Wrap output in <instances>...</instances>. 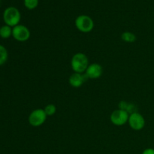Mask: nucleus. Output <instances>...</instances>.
<instances>
[{"mask_svg":"<svg viewBox=\"0 0 154 154\" xmlns=\"http://www.w3.org/2000/svg\"><path fill=\"white\" fill-rule=\"evenodd\" d=\"M89 65L90 64H89L88 57L83 53L75 54L71 60L72 69L75 73H85Z\"/></svg>","mask_w":154,"mask_h":154,"instance_id":"1","label":"nucleus"},{"mask_svg":"<svg viewBox=\"0 0 154 154\" xmlns=\"http://www.w3.org/2000/svg\"><path fill=\"white\" fill-rule=\"evenodd\" d=\"M21 15L17 8L11 6L7 8L3 13V20L6 25L11 27H14L19 24Z\"/></svg>","mask_w":154,"mask_h":154,"instance_id":"2","label":"nucleus"},{"mask_svg":"<svg viewBox=\"0 0 154 154\" xmlns=\"http://www.w3.org/2000/svg\"><path fill=\"white\" fill-rule=\"evenodd\" d=\"M75 24L78 31L84 33H88L94 28V22L88 15H79L75 19Z\"/></svg>","mask_w":154,"mask_h":154,"instance_id":"3","label":"nucleus"},{"mask_svg":"<svg viewBox=\"0 0 154 154\" xmlns=\"http://www.w3.org/2000/svg\"><path fill=\"white\" fill-rule=\"evenodd\" d=\"M47 117L48 116L44 109H35L30 113L29 116V123L33 127H39L45 123Z\"/></svg>","mask_w":154,"mask_h":154,"instance_id":"4","label":"nucleus"},{"mask_svg":"<svg viewBox=\"0 0 154 154\" xmlns=\"http://www.w3.org/2000/svg\"><path fill=\"white\" fill-rule=\"evenodd\" d=\"M129 114L127 111L122 109L116 110L111 113L110 116L111 122L114 125L117 126H121L126 124L129 120Z\"/></svg>","mask_w":154,"mask_h":154,"instance_id":"5","label":"nucleus"},{"mask_svg":"<svg viewBox=\"0 0 154 154\" xmlns=\"http://www.w3.org/2000/svg\"><path fill=\"white\" fill-rule=\"evenodd\" d=\"M12 36L17 42H26L30 38V31L26 26L18 24L12 29Z\"/></svg>","mask_w":154,"mask_h":154,"instance_id":"6","label":"nucleus"},{"mask_svg":"<svg viewBox=\"0 0 154 154\" xmlns=\"http://www.w3.org/2000/svg\"><path fill=\"white\" fill-rule=\"evenodd\" d=\"M129 126L134 130H141L145 126V120L141 114L138 112H134L131 114L128 120Z\"/></svg>","mask_w":154,"mask_h":154,"instance_id":"7","label":"nucleus"},{"mask_svg":"<svg viewBox=\"0 0 154 154\" xmlns=\"http://www.w3.org/2000/svg\"><path fill=\"white\" fill-rule=\"evenodd\" d=\"M103 69L99 63H92L89 65L85 72V75L90 79H98L102 76Z\"/></svg>","mask_w":154,"mask_h":154,"instance_id":"8","label":"nucleus"},{"mask_svg":"<svg viewBox=\"0 0 154 154\" xmlns=\"http://www.w3.org/2000/svg\"><path fill=\"white\" fill-rule=\"evenodd\" d=\"M87 78V76H86L85 75L74 72V73L69 77V84H70L72 87L78 88V87H81V86L83 85V84H84V81H86Z\"/></svg>","mask_w":154,"mask_h":154,"instance_id":"9","label":"nucleus"},{"mask_svg":"<svg viewBox=\"0 0 154 154\" xmlns=\"http://www.w3.org/2000/svg\"><path fill=\"white\" fill-rule=\"evenodd\" d=\"M121 38L125 42L133 43L136 41V35L131 32H125L121 35Z\"/></svg>","mask_w":154,"mask_h":154,"instance_id":"10","label":"nucleus"},{"mask_svg":"<svg viewBox=\"0 0 154 154\" xmlns=\"http://www.w3.org/2000/svg\"><path fill=\"white\" fill-rule=\"evenodd\" d=\"M12 35L11 27L8 25L2 26L0 30V37L2 38H8Z\"/></svg>","mask_w":154,"mask_h":154,"instance_id":"11","label":"nucleus"},{"mask_svg":"<svg viewBox=\"0 0 154 154\" xmlns=\"http://www.w3.org/2000/svg\"><path fill=\"white\" fill-rule=\"evenodd\" d=\"M8 57V53L7 49L3 45H0V66H2L6 63Z\"/></svg>","mask_w":154,"mask_h":154,"instance_id":"12","label":"nucleus"},{"mask_svg":"<svg viewBox=\"0 0 154 154\" xmlns=\"http://www.w3.org/2000/svg\"><path fill=\"white\" fill-rule=\"evenodd\" d=\"M39 0H24L23 3L25 7L29 10H33L38 5Z\"/></svg>","mask_w":154,"mask_h":154,"instance_id":"13","label":"nucleus"},{"mask_svg":"<svg viewBox=\"0 0 154 154\" xmlns=\"http://www.w3.org/2000/svg\"><path fill=\"white\" fill-rule=\"evenodd\" d=\"M44 111H45V114H47L48 117H51V116L54 115L56 114V112H57V108L53 104H49V105L45 106Z\"/></svg>","mask_w":154,"mask_h":154,"instance_id":"14","label":"nucleus"},{"mask_svg":"<svg viewBox=\"0 0 154 154\" xmlns=\"http://www.w3.org/2000/svg\"><path fill=\"white\" fill-rule=\"evenodd\" d=\"M142 154H154V149L147 148L143 151Z\"/></svg>","mask_w":154,"mask_h":154,"instance_id":"15","label":"nucleus"},{"mask_svg":"<svg viewBox=\"0 0 154 154\" xmlns=\"http://www.w3.org/2000/svg\"><path fill=\"white\" fill-rule=\"evenodd\" d=\"M0 30H1V27H0Z\"/></svg>","mask_w":154,"mask_h":154,"instance_id":"16","label":"nucleus"}]
</instances>
